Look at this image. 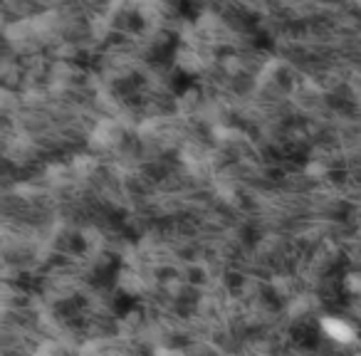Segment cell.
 Instances as JSON below:
<instances>
[{"label": "cell", "mask_w": 361, "mask_h": 356, "mask_svg": "<svg viewBox=\"0 0 361 356\" xmlns=\"http://www.w3.org/2000/svg\"><path fill=\"white\" fill-rule=\"evenodd\" d=\"M320 329L325 331V336L329 341H336V344H354L359 339V331L344 317H325L320 322Z\"/></svg>", "instance_id": "cell-1"}]
</instances>
